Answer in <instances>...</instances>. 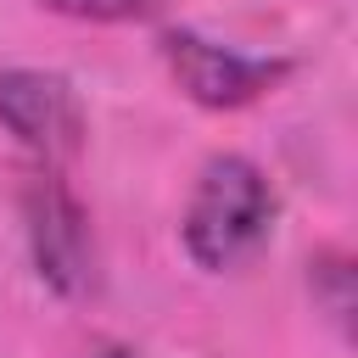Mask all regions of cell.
<instances>
[{"label": "cell", "mask_w": 358, "mask_h": 358, "mask_svg": "<svg viewBox=\"0 0 358 358\" xmlns=\"http://www.w3.org/2000/svg\"><path fill=\"white\" fill-rule=\"evenodd\" d=\"M274 218H280V201H274L268 173L252 157L224 151L196 173V190H190L185 218H179V241H185V257L196 268L229 274L268 246Z\"/></svg>", "instance_id": "1"}, {"label": "cell", "mask_w": 358, "mask_h": 358, "mask_svg": "<svg viewBox=\"0 0 358 358\" xmlns=\"http://www.w3.org/2000/svg\"><path fill=\"white\" fill-rule=\"evenodd\" d=\"M22 235L39 280L62 296H90L95 291V235L90 213L73 196L62 168H34L22 179Z\"/></svg>", "instance_id": "2"}, {"label": "cell", "mask_w": 358, "mask_h": 358, "mask_svg": "<svg viewBox=\"0 0 358 358\" xmlns=\"http://www.w3.org/2000/svg\"><path fill=\"white\" fill-rule=\"evenodd\" d=\"M0 129L22 145L34 168H67L84 151V101L62 73L6 67L0 73Z\"/></svg>", "instance_id": "3"}, {"label": "cell", "mask_w": 358, "mask_h": 358, "mask_svg": "<svg viewBox=\"0 0 358 358\" xmlns=\"http://www.w3.org/2000/svg\"><path fill=\"white\" fill-rule=\"evenodd\" d=\"M162 62L173 73V84L207 106V112H241L263 95L280 90V78L291 73L285 56H252V50H229L218 39H201L190 28H168L162 34Z\"/></svg>", "instance_id": "4"}, {"label": "cell", "mask_w": 358, "mask_h": 358, "mask_svg": "<svg viewBox=\"0 0 358 358\" xmlns=\"http://www.w3.org/2000/svg\"><path fill=\"white\" fill-rule=\"evenodd\" d=\"M308 285H313V296L324 302V313L347 330V324H352V268H347V257H341V252L313 257V263H308Z\"/></svg>", "instance_id": "5"}, {"label": "cell", "mask_w": 358, "mask_h": 358, "mask_svg": "<svg viewBox=\"0 0 358 358\" xmlns=\"http://www.w3.org/2000/svg\"><path fill=\"white\" fill-rule=\"evenodd\" d=\"M62 17H78V22H145L162 0H39Z\"/></svg>", "instance_id": "6"}, {"label": "cell", "mask_w": 358, "mask_h": 358, "mask_svg": "<svg viewBox=\"0 0 358 358\" xmlns=\"http://www.w3.org/2000/svg\"><path fill=\"white\" fill-rule=\"evenodd\" d=\"M84 358H134L129 347H95V352H84Z\"/></svg>", "instance_id": "7"}]
</instances>
